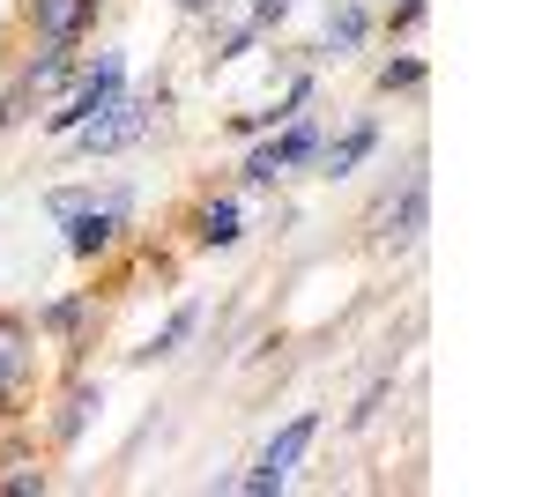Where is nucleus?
I'll list each match as a JSON object with an SVG mask.
<instances>
[{
	"mask_svg": "<svg viewBox=\"0 0 557 497\" xmlns=\"http://www.w3.org/2000/svg\"><path fill=\"white\" fill-rule=\"evenodd\" d=\"M364 30H372V15H364L357 0H335V15H327V45H335V52H357Z\"/></svg>",
	"mask_w": 557,
	"mask_h": 497,
	"instance_id": "obj_12",
	"label": "nucleus"
},
{
	"mask_svg": "<svg viewBox=\"0 0 557 497\" xmlns=\"http://www.w3.org/2000/svg\"><path fill=\"white\" fill-rule=\"evenodd\" d=\"M0 386H23V334L0 320Z\"/></svg>",
	"mask_w": 557,
	"mask_h": 497,
	"instance_id": "obj_16",
	"label": "nucleus"
},
{
	"mask_svg": "<svg viewBox=\"0 0 557 497\" xmlns=\"http://www.w3.org/2000/svg\"><path fill=\"white\" fill-rule=\"evenodd\" d=\"M380 401H386V386H372V394H364V401L349 409V423H372V415H380Z\"/></svg>",
	"mask_w": 557,
	"mask_h": 497,
	"instance_id": "obj_19",
	"label": "nucleus"
},
{
	"mask_svg": "<svg viewBox=\"0 0 557 497\" xmlns=\"http://www.w3.org/2000/svg\"><path fill=\"white\" fill-rule=\"evenodd\" d=\"M372 149H380V126L364 120V126H349L343 141H335V149L320 157V164H327V178H343V171H357V164H364V157H372Z\"/></svg>",
	"mask_w": 557,
	"mask_h": 497,
	"instance_id": "obj_9",
	"label": "nucleus"
},
{
	"mask_svg": "<svg viewBox=\"0 0 557 497\" xmlns=\"http://www.w3.org/2000/svg\"><path fill=\"white\" fill-rule=\"evenodd\" d=\"M120 231H127V194L67 208V252H75V260H104V252L120 246Z\"/></svg>",
	"mask_w": 557,
	"mask_h": 497,
	"instance_id": "obj_3",
	"label": "nucleus"
},
{
	"mask_svg": "<svg viewBox=\"0 0 557 497\" xmlns=\"http://www.w3.org/2000/svg\"><path fill=\"white\" fill-rule=\"evenodd\" d=\"M194 238H201V246H238V238H246V231H238V201L194 208Z\"/></svg>",
	"mask_w": 557,
	"mask_h": 497,
	"instance_id": "obj_10",
	"label": "nucleus"
},
{
	"mask_svg": "<svg viewBox=\"0 0 557 497\" xmlns=\"http://www.w3.org/2000/svg\"><path fill=\"white\" fill-rule=\"evenodd\" d=\"M424 83V60H417V52H409V60H386L380 67V89H417Z\"/></svg>",
	"mask_w": 557,
	"mask_h": 497,
	"instance_id": "obj_17",
	"label": "nucleus"
},
{
	"mask_svg": "<svg viewBox=\"0 0 557 497\" xmlns=\"http://www.w3.org/2000/svg\"><path fill=\"white\" fill-rule=\"evenodd\" d=\"M305 97H312V83H290V97H283L275 112H246V120H238V134H260V126H290V120H298V104H305Z\"/></svg>",
	"mask_w": 557,
	"mask_h": 497,
	"instance_id": "obj_13",
	"label": "nucleus"
},
{
	"mask_svg": "<svg viewBox=\"0 0 557 497\" xmlns=\"http://www.w3.org/2000/svg\"><path fill=\"white\" fill-rule=\"evenodd\" d=\"M30 8V23H38L45 45H75L97 23V0H23Z\"/></svg>",
	"mask_w": 557,
	"mask_h": 497,
	"instance_id": "obj_6",
	"label": "nucleus"
},
{
	"mask_svg": "<svg viewBox=\"0 0 557 497\" xmlns=\"http://www.w3.org/2000/svg\"><path fill=\"white\" fill-rule=\"evenodd\" d=\"M312 149H320V126H312V120L298 112V120H290V134H275V141H260L253 157H246V186H275V178H283L290 164H305Z\"/></svg>",
	"mask_w": 557,
	"mask_h": 497,
	"instance_id": "obj_5",
	"label": "nucleus"
},
{
	"mask_svg": "<svg viewBox=\"0 0 557 497\" xmlns=\"http://www.w3.org/2000/svg\"><path fill=\"white\" fill-rule=\"evenodd\" d=\"M30 490H45V468L30 453H15L8 468H0V497H30Z\"/></svg>",
	"mask_w": 557,
	"mask_h": 497,
	"instance_id": "obj_14",
	"label": "nucleus"
},
{
	"mask_svg": "<svg viewBox=\"0 0 557 497\" xmlns=\"http://www.w3.org/2000/svg\"><path fill=\"white\" fill-rule=\"evenodd\" d=\"M120 89H127V60H120V52H97V67H89L83 83H75V97L45 120V134H75V126H89L97 112L120 104Z\"/></svg>",
	"mask_w": 557,
	"mask_h": 497,
	"instance_id": "obj_1",
	"label": "nucleus"
},
{
	"mask_svg": "<svg viewBox=\"0 0 557 497\" xmlns=\"http://www.w3.org/2000/svg\"><path fill=\"white\" fill-rule=\"evenodd\" d=\"M283 15H290V0H260L253 15H246V23H238V30H231V38L215 45V60H238V52H246V45H253L260 30H268V23H283Z\"/></svg>",
	"mask_w": 557,
	"mask_h": 497,
	"instance_id": "obj_11",
	"label": "nucleus"
},
{
	"mask_svg": "<svg viewBox=\"0 0 557 497\" xmlns=\"http://www.w3.org/2000/svg\"><path fill=\"white\" fill-rule=\"evenodd\" d=\"M312 438H320V415H312V409L290 415V431H283V438H275V446L253 460V475H238V490H260V497L283 490V483H290V468L305 460V446H312Z\"/></svg>",
	"mask_w": 557,
	"mask_h": 497,
	"instance_id": "obj_4",
	"label": "nucleus"
},
{
	"mask_svg": "<svg viewBox=\"0 0 557 497\" xmlns=\"http://www.w3.org/2000/svg\"><path fill=\"white\" fill-rule=\"evenodd\" d=\"M157 112H164L157 97H120L112 112H97L89 126H75V149H83V157H120V149H134V141L157 126Z\"/></svg>",
	"mask_w": 557,
	"mask_h": 497,
	"instance_id": "obj_2",
	"label": "nucleus"
},
{
	"mask_svg": "<svg viewBox=\"0 0 557 497\" xmlns=\"http://www.w3.org/2000/svg\"><path fill=\"white\" fill-rule=\"evenodd\" d=\"M201 327V312H194V305H178L172 320H164V327H157V341H149V349H141V357H172L178 341H186V334Z\"/></svg>",
	"mask_w": 557,
	"mask_h": 497,
	"instance_id": "obj_15",
	"label": "nucleus"
},
{
	"mask_svg": "<svg viewBox=\"0 0 557 497\" xmlns=\"http://www.w3.org/2000/svg\"><path fill=\"white\" fill-rule=\"evenodd\" d=\"M424 215H431V186H424V171H409V186H401V201H394V208L380 215V223H386L380 238H386V246H409V238L424 231Z\"/></svg>",
	"mask_w": 557,
	"mask_h": 497,
	"instance_id": "obj_7",
	"label": "nucleus"
},
{
	"mask_svg": "<svg viewBox=\"0 0 557 497\" xmlns=\"http://www.w3.org/2000/svg\"><path fill=\"white\" fill-rule=\"evenodd\" d=\"M178 8H215V0H178Z\"/></svg>",
	"mask_w": 557,
	"mask_h": 497,
	"instance_id": "obj_20",
	"label": "nucleus"
},
{
	"mask_svg": "<svg viewBox=\"0 0 557 497\" xmlns=\"http://www.w3.org/2000/svg\"><path fill=\"white\" fill-rule=\"evenodd\" d=\"M67 75H75V45H45V60H30V75H23V97H52Z\"/></svg>",
	"mask_w": 557,
	"mask_h": 497,
	"instance_id": "obj_8",
	"label": "nucleus"
},
{
	"mask_svg": "<svg viewBox=\"0 0 557 497\" xmlns=\"http://www.w3.org/2000/svg\"><path fill=\"white\" fill-rule=\"evenodd\" d=\"M394 8H424V0H394Z\"/></svg>",
	"mask_w": 557,
	"mask_h": 497,
	"instance_id": "obj_21",
	"label": "nucleus"
},
{
	"mask_svg": "<svg viewBox=\"0 0 557 497\" xmlns=\"http://www.w3.org/2000/svg\"><path fill=\"white\" fill-rule=\"evenodd\" d=\"M83 320H89V297H67V305H52V312H45V327H60V334L83 327Z\"/></svg>",
	"mask_w": 557,
	"mask_h": 497,
	"instance_id": "obj_18",
	"label": "nucleus"
}]
</instances>
